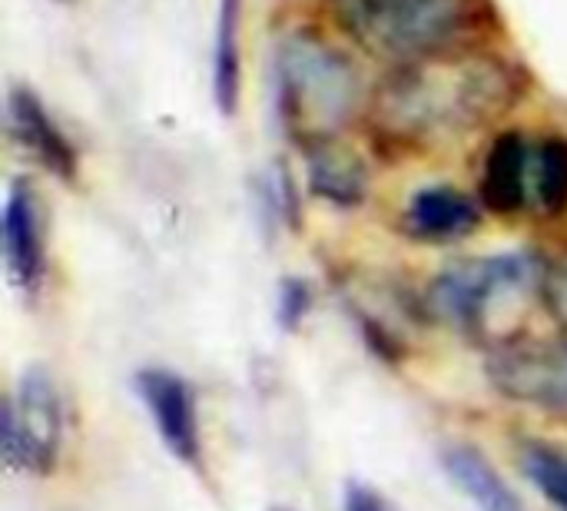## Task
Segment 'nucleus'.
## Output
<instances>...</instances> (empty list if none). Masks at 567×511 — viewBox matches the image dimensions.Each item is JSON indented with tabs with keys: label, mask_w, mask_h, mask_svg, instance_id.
I'll return each mask as SVG.
<instances>
[{
	"label": "nucleus",
	"mask_w": 567,
	"mask_h": 511,
	"mask_svg": "<svg viewBox=\"0 0 567 511\" xmlns=\"http://www.w3.org/2000/svg\"><path fill=\"white\" fill-rule=\"evenodd\" d=\"M528 90L518 63L488 50H462L399 63L372 96L375 123L405 143L458 136L502 120Z\"/></svg>",
	"instance_id": "nucleus-1"
},
{
	"label": "nucleus",
	"mask_w": 567,
	"mask_h": 511,
	"mask_svg": "<svg viewBox=\"0 0 567 511\" xmlns=\"http://www.w3.org/2000/svg\"><path fill=\"white\" fill-rule=\"evenodd\" d=\"M276 103L299 146L329 140L365 103L362 70L319 30H289L276 50Z\"/></svg>",
	"instance_id": "nucleus-2"
},
{
	"label": "nucleus",
	"mask_w": 567,
	"mask_h": 511,
	"mask_svg": "<svg viewBox=\"0 0 567 511\" xmlns=\"http://www.w3.org/2000/svg\"><path fill=\"white\" fill-rule=\"evenodd\" d=\"M352 33L399 63L475 50L495 27L488 0H346Z\"/></svg>",
	"instance_id": "nucleus-3"
},
{
	"label": "nucleus",
	"mask_w": 567,
	"mask_h": 511,
	"mask_svg": "<svg viewBox=\"0 0 567 511\" xmlns=\"http://www.w3.org/2000/svg\"><path fill=\"white\" fill-rule=\"evenodd\" d=\"M545 286V266L535 253H495L482 259H462L439 273L429 286V309L442 323L468 333L508 343L512 316Z\"/></svg>",
	"instance_id": "nucleus-4"
},
{
	"label": "nucleus",
	"mask_w": 567,
	"mask_h": 511,
	"mask_svg": "<svg viewBox=\"0 0 567 511\" xmlns=\"http://www.w3.org/2000/svg\"><path fill=\"white\" fill-rule=\"evenodd\" d=\"M63 449V399L43 366L20 372L0 416V452L7 469L50 476Z\"/></svg>",
	"instance_id": "nucleus-5"
},
{
	"label": "nucleus",
	"mask_w": 567,
	"mask_h": 511,
	"mask_svg": "<svg viewBox=\"0 0 567 511\" xmlns=\"http://www.w3.org/2000/svg\"><path fill=\"white\" fill-rule=\"evenodd\" d=\"M492 386L538 412L567 419V336L508 339L488 359Z\"/></svg>",
	"instance_id": "nucleus-6"
},
{
	"label": "nucleus",
	"mask_w": 567,
	"mask_h": 511,
	"mask_svg": "<svg viewBox=\"0 0 567 511\" xmlns=\"http://www.w3.org/2000/svg\"><path fill=\"white\" fill-rule=\"evenodd\" d=\"M136 396L166 446V452L186 469H203V429H199V402L193 386L169 369H140Z\"/></svg>",
	"instance_id": "nucleus-7"
},
{
	"label": "nucleus",
	"mask_w": 567,
	"mask_h": 511,
	"mask_svg": "<svg viewBox=\"0 0 567 511\" xmlns=\"http://www.w3.org/2000/svg\"><path fill=\"white\" fill-rule=\"evenodd\" d=\"M3 263L13 289L37 299L47 283V233L40 193L30 180H13L3 203Z\"/></svg>",
	"instance_id": "nucleus-8"
},
{
	"label": "nucleus",
	"mask_w": 567,
	"mask_h": 511,
	"mask_svg": "<svg viewBox=\"0 0 567 511\" xmlns=\"http://www.w3.org/2000/svg\"><path fill=\"white\" fill-rule=\"evenodd\" d=\"M7 133L20 146V153H27L47 173H53L66 183L76 176L80 163H76V150L70 143V136L56 126V120L50 116L43 100L30 86L10 90V96H7Z\"/></svg>",
	"instance_id": "nucleus-9"
},
{
	"label": "nucleus",
	"mask_w": 567,
	"mask_h": 511,
	"mask_svg": "<svg viewBox=\"0 0 567 511\" xmlns=\"http://www.w3.org/2000/svg\"><path fill=\"white\" fill-rule=\"evenodd\" d=\"M482 223V200L462 193L458 186H422L402 216V226L412 239L422 243H455L478 229Z\"/></svg>",
	"instance_id": "nucleus-10"
},
{
	"label": "nucleus",
	"mask_w": 567,
	"mask_h": 511,
	"mask_svg": "<svg viewBox=\"0 0 567 511\" xmlns=\"http://www.w3.org/2000/svg\"><path fill=\"white\" fill-rule=\"evenodd\" d=\"M532 136L522 130H505L492 140L485 163L478 200L485 209L498 216H525V163H528Z\"/></svg>",
	"instance_id": "nucleus-11"
},
{
	"label": "nucleus",
	"mask_w": 567,
	"mask_h": 511,
	"mask_svg": "<svg viewBox=\"0 0 567 511\" xmlns=\"http://www.w3.org/2000/svg\"><path fill=\"white\" fill-rule=\"evenodd\" d=\"M306 173L319 200L332 206H359L369 193V170L362 156L342 146L336 136L306 143Z\"/></svg>",
	"instance_id": "nucleus-12"
},
{
	"label": "nucleus",
	"mask_w": 567,
	"mask_h": 511,
	"mask_svg": "<svg viewBox=\"0 0 567 511\" xmlns=\"http://www.w3.org/2000/svg\"><path fill=\"white\" fill-rule=\"evenodd\" d=\"M567 209V140L532 136L525 163V216H561Z\"/></svg>",
	"instance_id": "nucleus-13"
},
{
	"label": "nucleus",
	"mask_w": 567,
	"mask_h": 511,
	"mask_svg": "<svg viewBox=\"0 0 567 511\" xmlns=\"http://www.w3.org/2000/svg\"><path fill=\"white\" fill-rule=\"evenodd\" d=\"M442 466L449 479L462 489V495L478 511H525L522 499L512 492V486L498 476V469L488 462L485 452L455 442L442 449Z\"/></svg>",
	"instance_id": "nucleus-14"
},
{
	"label": "nucleus",
	"mask_w": 567,
	"mask_h": 511,
	"mask_svg": "<svg viewBox=\"0 0 567 511\" xmlns=\"http://www.w3.org/2000/svg\"><path fill=\"white\" fill-rule=\"evenodd\" d=\"M243 93V0H219L213 30V103L223 116L239 110Z\"/></svg>",
	"instance_id": "nucleus-15"
},
{
	"label": "nucleus",
	"mask_w": 567,
	"mask_h": 511,
	"mask_svg": "<svg viewBox=\"0 0 567 511\" xmlns=\"http://www.w3.org/2000/svg\"><path fill=\"white\" fill-rule=\"evenodd\" d=\"M518 462L525 469V479L542 492V499L551 509L567 511V452L558 446H548L542 439H532L522 446Z\"/></svg>",
	"instance_id": "nucleus-16"
},
{
	"label": "nucleus",
	"mask_w": 567,
	"mask_h": 511,
	"mask_svg": "<svg viewBox=\"0 0 567 511\" xmlns=\"http://www.w3.org/2000/svg\"><path fill=\"white\" fill-rule=\"evenodd\" d=\"M312 306V289L306 286V279H282L279 286V303H276V316L282 329H299V323L309 316Z\"/></svg>",
	"instance_id": "nucleus-17"
},
{
	"label": "nucleus",
	"mask_w": 567,
	"mask_h": 511,
	"mask_svg": "<svg viewBox=\"0 0 567 511\" xmlns=\"http://www.w3.org/2000/svg\"><path fill=\"white\" fill-rule=\"evenodd\" d=\"M542 299L551 309V316L567 329V249L545 269V286Z\"/></svg>",
	"instance_id": "nucleus-18"
},
{
	"label": "nucleus",
	"mask_w": 567,
	"mask_h": 511,
	"mask_svg": "<svg viewBox=\"0 0 567 511\" xmlns=\"http://www.w3.org/2000/svg\"><path fill=\"white\" fill-rule=\"evenodd\" d=\"M346 511H392V505L385 502V495H379L372 486H362V482H349L346 489Z\"/></svg>",
	"instance_id": "nucleus-19"
},
{
	"label": "nucleus",
	"mask_w": 567,
	"mask_h": 511,
	"mask_svg": "<svg viewBox=\"0 0 567 511\" xmlns=\"http://www.w3.org/2000/svg\"><path fill=\"white\" fill-rule=\"evenodd\" d=\"M269 511H292V509H269Z\"/></svg>",
	"instance_id": "nucleus-20"
},
{
	"label": "nucleus",
	"mask_w": 567,
	"mask_h": 511,
	"mask_svg": "<svg viewBox=\"0 0 567 511\" xmlns=\"http://www.w3.org/2000/svg\"><path fill=\"white\" fill-rule=\"evenodd\" d=\"M60 3H70V0H60Z\"/></svg>",
	"instance_id": "nucleus-21"
}]
</instances>
